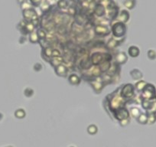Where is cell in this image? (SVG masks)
Returning <instances> with one entry per match:
<instances>
[{
  "label": "cell",
  "mask_w": 156,
  "mask_h": 147,
  "mask_svg": "<svg viewBox=\"0 0 156 147\" xmlns=\"http://www.w3.org/2000/svg\"><path fill=\"white\" fill-rule=\"evenodd\" d=\"M112 32L113 36L121 38V37L124 36L126 32V26L125 23H122L121 21H117L113 25Z\"/></svg>",
  "instance_id": "cell-1"
},
{
  "label": "cell",
  "mask_w": 156,
  "mask_h": 147,
  "mask_svg": "<svg viewBox=\"0 0 156 147\" xmlns=\"http://www.w3.org/2000/svg\"><path fill=\"white\" fill-rule=\"evenodd\" d=\"M142 92V97L145 100H151L156 97V89L153 84H147Z\"/></svg>",
  "instance_id": "cell-2"
},
{
  "label": "cell",
  "mask_w": 156,
  "mask_h": 147,
  "mask_svg": "<svg viewBox=\"0 0 156 147\" xmlns=\"http://www.w3.org/2000/svg\"><path fill=\"white\" fill-rule=\"evenodd\" d=\"M23 17L25 20L27 21H32L34 22L35 20L38 19V15L35 10L33 9H28L26 10H23Z\"/></svg>",
  "instance_id": "cell-3"
},
{
  "label": "cell",
  "mask_w": 156,
  "mask_h": 147,
  "mask_svg": "<svg viewBox=\"0 0 156 147\" xmlns=\"http://www.w3.org/2000/svg\"><path fill=\"white\" fill-rule=\"evenodd\" d=\"M133 93H134L133 86L132 84H126V85L124 86V88H122L121 95L123 97H130L133 95Z\"/></svg>",
  "instance_id": "cell-4"
},
{
  "label": "cell",
  "mask_w": 156,
  "mask_h": 147,
  "mask_svg": "<svg viewBox=\"0 0 156 147\" xmlns=\"http://www.w3.org/2000/svg\"><path fill=\"white\" fill-rule=\"evenodd\" d=\"M96 34L99 35H106L110 34V28L106 26H103V25H98L95 27Z\"/></svg>",
  "instance_id": "cell-5"
},
{
  "label": "cell",
  "mask_w": 156,
  "mask_h": 147,
  "mask_svg": "<svg viewBox=\"0 0 156 147\" xmlns=\"http://www.w3.org/2000/svg\"><path fill=\"white\" fill-rule=\"evenodd\" d=\"M129 17H130V15H129L128 11L122 10L117 16V19L119 20V21H121L122 23H126L129 20Z\"/></svg>",
  "instance_id": "cell-6"
},
{
  "label": "cell",
  "mask_w": 156,
  "mask_h": 147,
  "mask_svg": "<svg viewBox=\"0 0 156 147\" xmlns=\"http://www.w3.org/2000/svg\"><path fill=\"white\" fill-rule=\"evenodd\" d=\"M55 73L60 77H66L67 74H68V69L65 66L60 64L55 68Z\"/></svg>",
  "instance_id": "cell-7"
},
{
  "label": "cell",
  "mask_w": 156,
  "mask_h": 147,
  "mask_svg": "<svg viewBox=\"0 0 156 147\" xmlns=\"http://www.w3.org/2000/svg\"><path fill=\"white\" fill-rule=\"evenodd\" d=\"M115 59H116V61L117 62L118 64H125V63L126 62V61L128 60V58H127L126 54L123 52V51H122V52H119V53L116 55Z\"/></svg>",
  "instance_id": "cell-8"
},
{
  "label": "cell",
  "mask_w": 156,
  "mask_h": 147,
  "mask_svg": "<svg viewBox=\"0 0 156 147\" xmlns=\"http://www.w3.org/2000/svg\"><path fill=\"white\" fill-rule=\"evenodd\" d=\"M94 13L97 17H102L106 14L105 7L102 4H97L94 9Z\"/></svg>",
  "instance_id": "cell-9"
},
{
  "label": "cell",
  "mask_w": 156,
  "mask_h": 147,
  "mask_svg": "<svg viewBox=\"0 0 156 147\" xmlns=\"http://www.w3.org/2000/svg\"><path fill=\"white\" fill-rule=\"evenodd\" d=\"M140 54V50L137 46H130L128 50V55L132 58H137Z\"/></svg>",
  "instance_id": "cell-10"
},
{
  "label": "cell",
  "mask_w": 156,
  "mask_h": 147,
  "mask_svg": "<svg viewBox=\"0 0 156 147\" xmlns=\"http://www.w3.org/2000/svg\"><path fill=\"white\" fill-rule=\"evenodd\" d=\"M68 81H69L70 84L77 86L80 83V81H81V80H80V77H79L78 75H75V74H72V75H70L69 76Z\"/></svg>",
  "instance_id": "cell-11"
},
{
  "label": "cell",
  "mask_w": 156,
  "mask_h": 147,
  "mask_svg": "<svg viewBox=\"0 0 156 147\" xmlns=\"http://www.w3.org/2000/svg\"><path fill=\"white\" fill-rule=\"evenodd\" d=\"M130 75L134 80H136V81H141V79L143 77L142 73L138 69H133V70H131Z\"/></svg>",
  "instance_id": "cell-12"
},
{
  "label": "cell",
  "mask_w": 156,
  "mask_h": 147,
  "mask_svg": "<svg viewBox=\"0 0 156 147\" xmlns=\"http://www.w3.org/2000/svg\"><path fill=\"white\" fill-rule=\"evenodd\" d=\"M128 117H129L128 111H126V110H125V109H121L120 110L116 111V117L119 120L128 118Z\"/></svg>",
  "instance_id": "cell-13"
},
{
  "label": "cell",
  "mask_w": 156,
  "mask_h": 147,
  "mask_svg": "<svg viewBox=\"0 0 156 147\" xmlns=\"http://www.w3.org/2000/svg\"><path fill=\"white\" fill-rule=\"evenodd\" d=\"M103 56H104V55H101L99 53L95 54V55H93L91 57V61H92L93 64H101V63L104 62V61H103Z\"/></svg>",
  "instance_id": "cell-14"
},
{
  "label": "cell",
  "mask_w": 156,
  "mask_h": 147,
  "mask_svg": "<svg viewBox=\"0 0 156 147\" xmlns=\"http://www.w3.org/2000/svg\"><path fill=\"white\" fill-rule=\"evenodd\" d=\"M135 4H136L135 0H125L123 2V6L129 10L133 9L135 6Z\"/></svg>",
  "instance_id": "cell-15"
},
{
  "label": "cell",
  "mask_w": 156,
  "mask_h": 147,
  "mask_svg": "<svg viewBox=\"0 0 156 147\" xmlns=\"http://www.w3.org/2000/svg\"><path fill=\"white\" fill-rule=\"evenodd\" d=\"M15 117L18 118V119H23V118L26 117V113L24 109H18L16 110L15 112Z\"/></svg>",
  "instance_id": "cell-16"
},
{
  "label": "cell",
  "mask_w": 156,
  "mask_h": 147,
  "mask_svg": "<svg viewBox=\"0 0 156 147\" xmlns=\"http://www.w3.org/2000/svg\"><path fill=\"white\" fill-rule=\"evenodd\" d=\"M137 120L139 124H148V114L142 113L137 118Z\"/></svg>",
  "instance_id": "cell-17"
},
{
  "label": "cell",
  "mask_w": 156,
  "mask_h": 147,
  "mask_svg": "<svg viewBox=\"0 0 156 147\" xmlns=\"http://www.w3.org/2000/svg\"><path fill=\"white\" fill-rule=\"evenodd\" d=\"M142 107H143L145 110H147L148 111V110H150L151 108L152 107L153 102H151L150 100H145V99H143L142 102Z\"/></svg>",
  "instance_id": "cell-18"
},
{
  "label": "cell",
  "mask_w": 156,
  "mask_h": 147,
  "mask_svg": "<svg viewBox=\"0 0 156 147\" xmlns=\"http://www.w3.org/2000/svg\"><path fill=\"white\" fill-rule=\"evenodd\" d=\"M147 85V83L146 81H139L137 83L135 84V88L137 89V90L139 91H142L144 90V88H146V86Z\"/></svg>",
  "instance_id": "cell-19"
},
{
  "label": "cell",
  "mask_w": 156,
  "mask_h": 147,
  "mask_svg": "<svg viewBox=\"0 0 156 147\" xmlns=\"http://www.w3.org/2000/svg\"><path fill=\"white\" fill-rule=\"evenodd\" d=\"M39 40V38L38 36V34H37V32L34 31V32H32L30 33L29 35V41L32 43L35 44V43H37Z\"/></svg>",
  "instance_id": "cell-20"
},
{
  "label": "cell",
  "mask_w": 156,
  "mask_h": 147,
  "mask_svg": "<svg viewBox=\"0 0 156 147\" xmlns=\"http://www.w3.org/2000/svg\"><path fill=\"white\" fill-rule=\"evenodd\" d=\"M98 131V127L94 124H91L87 127V132L90 135H95Z\"/></svg>",
  "instance_id": "cell-21"
},
{
  "label": "cell",
  "mask_w": 156,
  "mask_h": 147,
  "mask_svg": "<svg viewBox=\"0 0 156 147\" xmlns=\"http://www.w3.org/2000/svg\"><path fill=\"white\" fill-rule=\"evenodd\" d=\"M156 122V113H148V124H153Z\"/></svg>",
  "instance_id": "cell-22"
},
{
  "label": "cell",
  "mask_w": 156,
  "mask_h": 147,
  "mask_svg": "<svg viewBox=\"0 0 156 147\" xmlns=\"http://www.w3.org/2000/svg\"><path fill=\"white\" fill-rule=\"evenodd\" d=\"M35 28V25L32 21H28L26 26V30L27 31L28 33H31V32H34Z\"/></svg>",
  "instance_id": "cell-23"
},
{
  "label": "cell",
  "mask_w": 156,
  "mask_h": 147,
  "mask_svg": "<svg viewBox=\"0 0 156 147\" xmlns=\"http://www.w3.org/2000/svg\"><path fill=\"white\" fill-rule=\"evenodd\" d=\"M62 61H63L62 57H55V58H54L51 60V64H52L53 66L57 67L58 65L61 64V63Z\"/></svg>",
  "instance_id": "cell-24"
},
{
  "label": "cell",
  "mask_w": 156,
  "mask_h": 147,
  "mask_svg": "<svg viewBox=\"0 0 156 147\" xmlns=\"http://www.w3.org/2000/svg\"><path fill=\"white\" fill-rule=\"evenodd\" d=\"M130 113H131V115L133 116V117H134L135 118H136V119L139 117V115H140V114L142 113L141 111H140V110L138 108H136V107H133V108L131 109Z\"/></svg>",
  "instance_id": "cell-25"
},
{
  "label": "cell",
  "mask_w": 156,
  "mask_h": 147,
  "mask_svg": "<svg viewBox=\"0 0 156 147\" xmlns=\"http://www.w3.org/2000/svg\"><path fill=\"white\" fill-rule=\"evenodd\" d=\"M92 86H93V88L94 89V90L97 93H99V91L103 88V84L100 82H94V83L92 84Z\"/></svg>",
  "instance_id": "cell-26"
},
{
  "label": "cell",
  "mask_w": 156,
  "mask_h": 147,
  "mask_svg": "<svg viewBox=\"0 0 156 147\" xmlns=\"http://www.w3.org/2000/svg\"><path fill=\"white\" fill-rule=\"evenodd\" d=\"M57 5L60 9H66L68 7V2L67 0H58L57 2Z\"/></svg>",
  "instance_id": "cell-27"
},
{
  "label": "cell",
  "mask_w": 156,
  "mask_h": 147,
  "mask_svg": "<svg viewBox=\"0 0 156 147\" xmlns=\"http://www.w3.org/2000/svg\"><path fill=\"white\" fill-rule=\"evenodd\" d=\"M110 66V62H109V61H104L103 62V63H101V65L99 67V68H100L101 71H106V70H109Z\"/></svg>",
  "instance_id": "cell-28"
},
{
  "label": "cell",
  "mask_w": 156,
  "mask_h": 147,
  "mask_svg": "<svg viewBox=\"0 0 156 147\" xmlns=\"http://www.w3.org/2000/svg\"><path fill=\"white\" fill-rule=\"evenodd\" d=\"M118 45V41L115 40L113 38L110 39V40H109V41H108V47L110 48H116Z\"/></svg>",
  "instance_id": "cell-29"
},
{
  "label": "cell",
  "mask_w": 156,
  "mask_h": 147,
  "mask_svg": "<svg viewBox=\"0 0 156 147\" xmlns=\"http://www.w3.org/2000/svg\"><path fill=\"white\" fill-rule=\"evenodd\" d=\"M24 94H25V96L27 97H31L33 96V94H34V90L31 88H26L25 90H24Z\"/></svg>",
  "instance_id": "cell-30"
},
{
  "label": "cell",
  "mask_w": 156,
  "mask_h": 147,
  "mask_svg": "<svg viewBox=\"0 0 156 147\" xmlns=\"http://www.w3.org/2000/svg\"><path fill=\"white\" fill-rule=\"evenodd\" d=\"M147 55H148V58H149L150 60L153 61V60H155L156 58V51H155V50L150 49V50L148 51Z\"/></svg>",
  "instance_id": "cell-31"
},
{
  "label": "cell",
  "mask_w": 156,
  "mask_h": 147,
  "mask_svg": "<svg viewBox=\"0 0 156 147\" xmlns=\"http://www.w3.org/2000/svg\"><path fill=\"white\" fill-rule=\"evenodd\" d=\"M37 34H38V38H39V39H44L47 36L46 32H45L44 29H42V28L38 29V31H37Z\"/></svg>",
  "instance_id": "cell-32"
},
{
  "label": "cell",
  "mask_w": 156,
  "mask_h": 147,
  "mask_svg": "<svg viewBox=\"0 0 156 147\" xmlns=\"http://www.w3.org/2000/svg\"><path fill=\"white\" fill-rule=\"evenodd\" d=\"M40 6H41V10H42L43 12H45V11H47L49 9V7H50V4H49V2H48V1H46V2H44L43 3H41Z\"/></svg>",
  "instance_id": "cell-33"
},
{
  "label": "cell",
  "mask_w": 156,
  "mask_h": 147,
  "mask_svg": "<svg viewBox=\"0 0 156 147\" xmlns=\"http://www.w3.org/2000/svg\"><path fill=\"white\" fill-rule=\"evenodd\" d=\"M21 9H23V10H26V9H31V4H30L29 2H26V1H25V2L21 3Z\"/></svg>",
  "instance_id": "cell-34"
},
{
  "label": "cell",
  "mask_w": 156,
  "mask_h": 147,
  "mask_svg": "<svg viewBox=\"0 0 156 147\" xmlns=\"http://www.w3.org/2000/svg\"><path fill=\"white\" fill-rule=\"evenodd\" d=\"M52 51L53 50L51 48H45V50H44V54L47 57H51V55H52Z\"/></svg>",
  "instance_id": "cell-35"
},
{
  "label": "cell",
  "mask_w": 156,
  "mask_h": 147,
  "mask_svg": "<svg viewBox=\"0 0 156 147\" xmlns=\"http://www.w3.org/2000/svg\"><path fill=\"white\" fill-rule=\"evenodd\" d=\"M42 68L43 66L40 63H36L34 65V70H35V71H37V72H39V71L42 70Z\"/></svg>",
  "instance_id": "cell-36"
},
{
  "label": "cell",
  "mask_w": 156,
  "mask_h": 147,
  "mask_svg": "<svg viewBox=\"0 0 156 147\" xmlns=\"http://www.w3.org/2000/svg\"><path fill=\"white\" fill-rule=\"evenodd\" d=\"M30 2L35 6H40L42 2V0H30Z\"/></svg>",
  "instance_id": "cell-37"
},
{
  "label": "cell",
  "mask_w": 156,
  "mask_h": 147,
  "mask_svg": "<svg viewBox=\"0 0 156 147\" xmlns=\"http://www.w3.org/2000/svg\"><path fill=\"white\" fill-rule=\"evenodd\" d=\"M129 118H126V119H121V120H120V125L122 126H127L128 124H129Z\"/></svg>",
  "instance_id": "cell-38"
},
{
  "label": "cell",
  "mask_w": 156,
  "mask_h": 147,
  "mask_svg": "<svg viewBox=\"0 0 156 147\" xmlns=\"http://www.w3.org/2000/svg\"><path fill=\"white\" fill-rule=\"evenodd\" d=\"M100 73H101V70L99 68V67H97L93 69V75H95V76H99L100 75Z\"/></svg>",
  "instance_id": "cell-39"
},
{
  "label": "cell",
  "mask_w": 156,
  "mask_h": 147,
  "mask_svg": "<svg viewBox=\"0 0 156 147\" xmlns=\"http://www.w3.org/2000/svg\"><path fill=\"white\" fill-rule=\"evenodd\" d=\"M51 56L54 57V58H55V57H60V56H61V52H60L57 49H54L52 51Z\"/></svg>",
  "instance_id": "cell-40"
},
{
  "label": "cell",
  "mask_w": 156,
  "mask_h": 147,
  "mask_svg": "<svg viewBox=\"0 0 156 147\" xmlns=\"http://www.w3.org/2000/svg\"><path fill=\"white\" fill-rule=\"evenodd\" d=\"M2 118H3V115H2V113H0V120H2Z\"/></svg>",
  "instance_id": "cell-41"
},
{
  "label": "cell",
  "mask_w": 156,
  "mask_h": 147,
  "mask_svg": "<svg viewBox=\"0 0 156 147\" xmlns=\"http://www.w3.org/2000/svg\"><path fill=\"white\" fill-rule=\"evenodd\" d=\"M70 147H74V146H70Z\"/></svg>",
  "instance_id": "cell-42"
}]
</instances>
